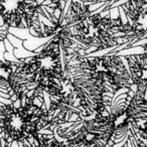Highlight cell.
Masks as SVG:
<instances>
[{"label":"cell","instance_id":"obj_7","mask_svg":"<svg viewBox=\"0 0 147 147\" xmlns=\"http://www.w3.org/2000/svg\"><path fill=\"white\" fill-rule=\"evenodd\" d=\"M82 1L87 3V4H90L91 6L94 4H102V3L110 4L109 6H107V8H105L104 10H103V11H109L113 7V4H114L116 1H118V0H82Z\"/></svg>","mask_w":147,"mask_h":147},{"label":"cell","instance_id":"obj_6","mask_svg":"<svg viewBox=\"0 0 147 147\" xmlns=\"http://www.w3.org/2000/svg\"><path fill=\"white\" fill-rule=\"evenodd\" d=\"M139 40L147 41V4L127 16V33L122 39V49H132Z\"/></svg>","mask_w":147,"mask_h":147},{"label":"cell","instance_id":"obj_1","mask_svg":"<svg viewBox=\"0 0 147 147\" xmlns=\"http://www.w3.org/2000/svg\"><path fill=\"white\" fill-rule=\"evenodd\" d=\"M51 118L49 109L42 108L31 100H24L17 106L15 102L1 104L2 147H10L14 141L23 143L27 140H36L42 129H53Z\"/></svg>","mask_w":147,"mask_h":147},{"label":"cell","instance_id":"obj_4","mask_svg":"<svg viewBox=\"0 0 147 147\" xmlns=\"http://www.w3.org/2000/svg\"><path fill=\"white\" fill-rule=\"evenodd\" d=\"M45 0H0L1 26L30 30L41 24L40 16L49 19V13L43 12Z\"/></svg>","mask_w":147,"mask_h":147},{"label":"cell","instance_id":"obj_2","mask_svg":"<svg viewBox=\"0 0 147 147\" xmlns=\"http://www.w3.org/2000/svg\"><path fill=\"white\" fill-rule=\"evenodd\" d=\"M102 12H93L86 19L67 27L69 37L85 49V55L121 47L120 37L125 33L126 22L120 15L113 18Z\"/></svg>","mask_w":147,"mask_h":147},{"label":"cell","instance_id":"obj_5","mask_svg":"<svg viewBox=\"0 0 147 147\" xmlns=\"http://www.w3.org/2000/svg\"><path fill=\"white\" fill-rule=\"evenodd\" d=\"M142 53L137 55H126V61L131 80L132 89L140 98L147 101V41L142 45Z\"/></svg>","mask_w":147,"mask_h":147},{"label":"cell","instance_id":"obj_3","mask_svg":"<svg viewBox=\"0 0 147 147\" xmlns=\"http://www.w3.org/2000/svg\"><path fill=\"white\" fill-rule=\"evenodd\" d=\"M84 51V47L78 43L71 49L67 59H69L91 78L106 85L113 96L123 89L127 91L132 89V80L127 63H124V57H121L119 53L112 51L104 55L92 57L81 53Z\"/></svg>","mask_w":147,"mask_h":147}]
</instances>
